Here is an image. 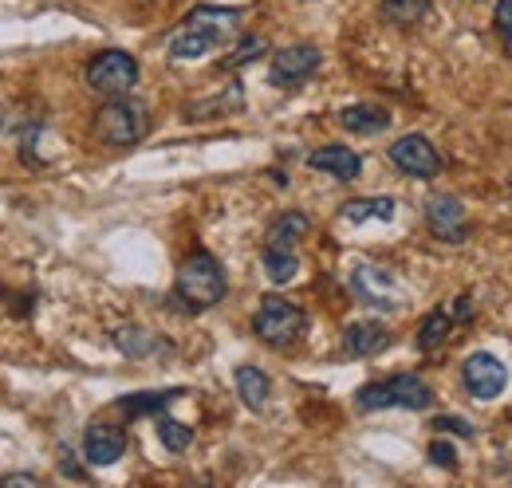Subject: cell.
I'll list each match as a JSON object with an SVG mask.
<instances>
[{"label":"cell","mask_w":512,"mask_h":488,"mask_svg":"<svg viewBox=\"0 0 512 488\" xmlns=\"http://www.w3.org/2000/svg\"><path fill=\"white\" fill-rule=\"evenodd\" d=\"M229 284H225V268L217 256L209 252H190L178 268V280H174V296L186 311H209L225 300Z\"/></svg>","instance_id":"7a4b0ae2"},{"label":"cell","mask_w":512,"mask_h":488,"mask_svg":"<svg viewBox=\"0 0 512 488\" xmlns=\"http://www.w3.org/2000/svg\"><path fill=\"white\" fill-rule=\"evenodd\" d=\"M308 166L320 170V174H331L335 182H355L359 170H363V158L351 146H320V150L308 154Z\"/></svg>","instance_id":"4fadbf2b"},{"label":"cell","mask_w":512,"mask_h":488,"mask_svg":"<svg viewBox=\"0 0 512 488\" xmlns=\"http://www.w3.org/2000/svg\"><path fill=\"white\" fill-rule=\"evenodd\" d=\"M158 437H162V445H166L170 453H186L193 445V429L182 426V422H174V418H162V422H158Z\"/></svg>","instance_id":"cb8c5ba5"},{"label":"cell","mask_w":512,"mask_h":488,"mask_svg":"<svg viewBox=\"0 0 512 488\" xmlns=\"http://www.w3.org/2000/svg\"><path fill=\"white\" fill-rule=\"evenodd\" d=\"M493 20H497V32H512V0H501L497 4V12H493Z\"/></svg>","instance_id":"83f0119b"},{"label":"cell","mask_w":512,"mask_h":488,"mask_svg":"<svg viewBox=\"0 0 512 488\" xmlns=\"http://www.w3.org/2000/svg\"><path fill=\"white\" fill-rule=\"evenodd\" d=\"M426 225L438 241L461 244L469 233V217H465V205L453 197V193H438L426 201Z\"/></svg>","instance_id":"8fae6325"},{"label":"cell","mask_w":512,"mask_h":488,"mask_svg":"<svg viewBox=\"0 0 512 488\" xmlns=\"http://www.w3.org/2000/svg\"><path fill=\"white\" fill-rule=\"evenodd\" d=\"M434 429H442V433H457V437H473V433H477L473 422H465V418H449V414L434 418Z\"/></svg>","instance_id":"4316f807"},{"label":"cell","mask_w":512,"mask_h":488,"mask_svg":"<svg viewBox=\"0 0 512 488\" xmlns=\"http://www.w3.org/2000/svg\"><path fill=\"white\" fill-rule=\"evenodd\" d=\"M390 162H394L406 178H418V182H430V178H438V170H442V158H438V150H434V142H430L426 134H406V138H398V142L390 146Z\"/></svg>","instance_id":"ba28073f"},{"label":"cell","mask_w":512,"mask_h":488,"mask_svg":"<svg viewBox=\"0 0 512 488\" xmlns=\"http://www.w3.org/2000/svg\"><path fill=\"white\" fill-rule=\"evenodd\" d=\"M16 485L36 488L40 485V477H32V473H8V477H0V488H16Z\"/></svg>","instance_id":"f546056e"},{"label":"cell","mask_w":512,"mask_h":488,"mask_svg":"<svg viewBox=\"0 0 512 488\" xmlns=\"http://www.w3.org/2000/svg\"><path fill=\"white\" fill-rule=\"evenodd\" d=\"M237 394H241V402H245L249 410L260 414V410L268 406V394H272L268 374L256 370V366H237Z\"/></svg>","instance_id":"ac0fdd59"},{"label":"cell","mask_w":512,"mask_h":488,"mask_svg":"<svg viewBox=\"0 0 512 488\" xmlns=\"http://www.w3.org/2000/svg\"><path fill=\"white\" fill-rule=\"evenodd\" d=\"M241 32V12L237 8H217V4H201L186 16V24L174 32L170 40V56L174 60H201L205 52L221 48L225 40H233Z\"/></svg>","instance_id":"6da1fadb"},{"label":"cell","mask_w":512,"mask_h":488,"mask_svg":"<svg viewBox=\"0 0 512 488\" xmlns=\"http://www.w3.org/2000/svg\"><path fill=\"white\" fill-rule=\"evenodd\" d=\"M430 461H434V465H442V469H457V449L438 437V441H430Z\"/></svg>","instance_id":"484cf974"},{"label":"cell","mask_w":512,"mask_h":488,"mask_svg":"<svg viewBox=\"0 0 512 488\" xmlns=\"http://www.w3.org/2000/svg\"><path fill=\"white\" fill-rule=\"evenodd\" d=\"M461 378H465V390L473 398L493 402V398H501V390L509 382V366L501 363L497 355H489V351H477V355H469L461 363Z\"/></svg>","instance_id":"9c48e42d"},{"label":"cell","mask_w":512,"mask_h":488,"mask_svg":"<svg viewBox=\"0 0 512 488\" xmlns=\"http://www.w3.org/2000/svg\"><path fill=\"white\" fill-rule=\"evenodd\" d=\"M379 8H383V16L390 24L410 28V24H418L430 12V0H379Z\"/></svg>","instance_id":"7402d4cb"},{"label":"cell","mask_w":512,"mask_h":488,"mask_svg":"<svg viewBox=\"0 0 512 488\" xmlns=\"http://www.w3.org/2000/svg\"><path fill=\"white\" fill-rule=\"evenodd\" d=\"M260 52H264V40H260V36H249V40H241V48L225 60V67H229V71H233V67H245V63H253Z\"/></svg>","instance_id":"d4e9b609"},{"label":"cell","mask_w":512,"mask_h":488,"mask_svg":"<svg viewBox=\"0 0 512 488\" xmlns=\"http://www.w3.org/2000/svg\"><path fill=\"white\" fill-rule=\"evenodd\" d=\"M320 48L316 44H292V48H280L272 63H268V79L276 83V87H296V83H304L316 67H320Z\"/></svg>","instance_id":"30bf717a"},{"label":"cell","mask_w":512,"mask_h":488,"mask_svg":"<svg viewBox=\"0 0 512 488\" xmlns=\"http://www.w3.org/2000/svg\"><path fill=\"white\" fill-rule=\"evenodd\" d=\"M174 398H182V390H154V394H130L119 402V410L127 414V418H142V414H158V410H166Z\"/></svg>","instance_id":"ffe728a7"},{"label":"cell","mask_w":512,"mask_h":488,"mask_svg":"<svg viewBox=\"0 0 512 488\" xmlns=\"http://www.w3.org/2000/svg\"><path fill=\"white\" fill-rule=\"evenodd\" d=\"M386 343H390V331H386L383 323H375V319L347 323V331H343V351L351 359H371V355L386 351Z\"/></svg>","instance_id":"5bb4252c"},{"label":"cell","mask_w":512,"mask_h":488,"mask_svg":"<svg viewBox=\"0 0 512 488\" xmlns=\"http://www.w3.org/2000/svg\"><path fill=\"white\" fill-rule=\"evenodd\" d=\"M91 126H95V138H99L103 146L127 150V146L146 138L150 119H146V107H142V103H130L127 95H123V99H107V103L95 111V122H91Z\"/></svg>","instance_id":"3957f363"},{"label":"cell","mask_w":512,"mask_h":488,"mask_svg":"<svg viewBox=\"0 0 512 488\" xmlns=\"http://www.w3.org/2000/svg\"><path fill=\"white\" fill-rule=\"evenodd\" d=\"M434 390L418 378V374H394L386 382H371L355 394L359 410H386V406H402V410H430Z\"/></svg>","instance_id":"277c9868"},{"label":"cell","mask_w":512,"mask_h":488,"mask_svg":"<svg viewBox=\"0 0 512 488\" xmlns=\"http://www.w3.org/2000/svg\"><path fill=\"white\" fill-rule=\"evenodd\" d=\"M449 327H453L449 311H430V315L422 319V327H418V347H422V351H438L449 339Z\"/></svg>","instance_id":"44dd1931"},{"label":"cell","mask_w":512,"mask_h":488,"mask_svg":"<svg viewBox=\"0 0 512 488\" xmlns=\"http://www.w3.org/2000/svg\"><path fill=\"white\" fill-rule=\"evenodd\" d=\"M312 233V217L300 213V209H288L280 213L272 225H268V237H264V248H284V252H296V244Z\"/></svg>","instance_id":"9a60e30c"},{"label":"cell","mask_w":512,"mask_h":488,"mask_svg":"<svg viewBox=\"0 0 512 488\" xmlns=\"http://www.w3.org/2000/svg\"><path fill=\"white\" fill-rule=\"evenodd\" d=\"M115 347L123 351V355H150V351H158V339L150 335V331H142V327H123V331H115Z\"/></svg>","instance_id":"603a6c76"},{"label":"cell","mask_w":512,"mask_h":488,"mask_svg":"<svg viewBox=\"0 0 512 488\" xmlns=\"http://www.w3.org/2000/svg\"><path fill=\"white\" fill-rule=\"evenodd\" d=\"M87 83L103 99H123V95L134 91V83H138V63H134L130 52H119V48L99 52L95 60L87 63Z\"/></svg>","instance_id":"8992f818"},{"label":"cell","mask_w":512,"mask_h":488,"mask_svg":"<svg viewBox=\"0 0 512 488\" xmlns=\"http://www.w3.org/2000/svg\"><path fill=\"white\" fill-rule=\"evenodd\" d=\"M398 201L394 197H355L343 205V221L363 225V221H394Z\"/></svg>","instance_id":"e0dca14e"},{"label":"cell","mask_w":512,"mask_h":488,"mask_svg":"<svg viewBox=\"0 0 512 488\" xmlns=\"http://www.w3.org/2000/svg\"><path fill=\"white\" fill-rule=\"evenodd\" d=\"M253 331L268 347H288L308 331V315L284 296H264L253 315Z\"/></svg>","instance_id":"5b68a950"},{"label":"cell","mask_w":512,"mask_h":488,"mask_svg":"<svg viewBox=\"0 0 512 488\" xmlns=\"http://www.w3.org/2000/svg\"><path fill=\"white\" fill-rule=\"evenodd\" d=\"M505 52H509V60H512V32L505 36Z\"/></svg>","instance_id":"4dcf8cb0"},{"label":"cell","mask_w":512,"mask_h":488,"mask_svg":"<svg viewBox=\"0 0 512 488\" xmlns=\"http://www.w3.org/2000/svg\"><path fill=\"white\" fill-rule=\"evenodd\" d=\"M449 319H457V323L473 319V296H457V300H453V311H449Z\"/></svg>","instance_id":"f1b7e54d"},{"label":"cell","mask_w":512,"mask_h":488,"mask_svg":"<svg viewBox=\"0 0 512 488\" xmlns=\"http://www.w3.org/2000/svg\"><path fill=\"white\" fill-rule=\"evenodd\" d=\"M260 264H264V276H268L272 284H292V280H296V272H300L296 252H284V248H264Z\"/></svg>","instance_id":"d6986e66"},{"label":"cell","mask_w":512,"mask_h":488,"mask_svg":"<svg viewBox=\"0 0 512 488\" xmlns=\"http://www.w3.org/2000/svg\"><path fill=\"white\" fill-rule=\"evenodd\" d=\"M509 185H512V178H509Z\"/></svg>","instance_id":"1f68e13d"},{"label":"cell","mask_w":512,"mask_h":488,"mask_svg":"<svg viewBox=\"0 0 512 488\" xmlns=\"http://www.w3.org/2000/svg\"><path fill=\"white\" fill-rule=\"evenodd\" d=\"M351 292L363 300V304L379 307V311H402L406 304V292L402 284L394 280L390 268H379V264H359L351 272Z\"/></svg>","instance_id":"52a82bcc"},{"label":"cell","mask_w":512,"mask_h":488,"mask_svg":"<svg viewBox=\"0 0 512 488\" xmlns=\"http://www.w3.org/2000/svg\"><path fill=\"white\" fill-rule=\"evenodd\" d=\"M339 122L351 134H383L386 126H390V115H386L383 107H375V103H355V107L339 111Z\"/></svg>","instance_id":"2e32d148"},{"label":"cell","mask_w":512,"mask_h":488,"mask_svg":"<svg viewBox=\"0 0 512 488\" xmlns=\"http://www.w3.org/2000/svg\"><path fill=\"white\" fill-rule=\"evenodd\" d=\"M127 453V433L119 426H107V422H95L83 433V457L91 465H115L119 457Z\"/></svg>","instance_id":"7c38bea8"}]
</instances>
